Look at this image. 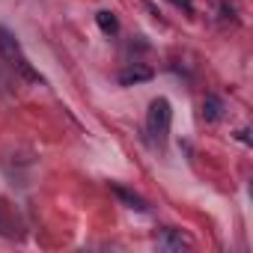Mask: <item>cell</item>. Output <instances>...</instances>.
<instances>
[{
  "instance_id": "1",
  "label": "cell",
  "mask_w": 253,
  "mask_h": 253,
  "mask_svg": "<svg viewBox=\"0 0 253 253\" xmlns=\"http://www.w3.org/2000/svg\"><path fill=\"white\" fill-rule=\"evenodd\" d=\"M170 119H173L170 101L167 98H155L149 104V113H146V128H149V137L155 143H164L167 140V134H170Z\"/></svg>"
},
{
  "instance_id": "6",
  "label": "cell",
  "mask_w": 253,
  "mask_h": 253,
  "mask_svg": "<svg viewBox=\"0 0 253 253\" xmlns=\"http://www.w3.org/2000/svg\"><path fill=\"white\" fill-rule=\"evenodd\" d=\"M95 24H98V27H101V33H107V36H113V33L119 30V21H116V15H113V12H107V9L95 15Z\"/></svg>"
},
{
  "instance_id": "2",
  "label": "cell",
  "mask_w": 253,
  "mask_h": 253,
  "mask_svg": "<svg viewBox=\"0 0 253 253\" xmlns=\"http://www.w3.org/2000/svg\"><path fill=\"white\" fill-rule=\"evenodd\" d=\"M0 57H3V60H9L12 66L24 57L21 54V45H18V39L6 30V27H0Z\"/></svg>"
},
{
  "instance_id": "3",
  "label": "cell",
  "mask_w": 253,
  "mask_h": 253,
  "mask_svg": "<svg viewBox=\"0 0 253 253\" xmlns=\"http://www.w3.org/2000/svg\"><path fill=\"white\" fill-rule=\"evenodd\" d=\"M110 191L128 206V209H137V211H146V200L143 197H137L134 191H128V188H122V185H110Z\"/></svg>"
},
{
  "instance_id": "5",
  "label": "cell",
  "mask_w": 253,
  "mask_h": 253,
  "mask_svg": "<svg viewBox=\"0 0 253 253\" xmlns=\"http://www.w3.org/2000/svg\"><path fill=\"white\" fill-rule=\"evenodd\" d=\"M149 78H152V69H146V66H134V69H125L119 81L128 86V84H137V81H149Z\"/></svg>"
},
{
  "instance_id": "4",
  "label": "cell",
  "mask_w": 253,
  "mask_h": 253,
  "mask_svg": "<svg viewBox=\"0 0 253 253\" xmlns=\"http://www.w3.org/2000/svg\"><path fill=\"white\" fill-rule=\"evenodd\" d=\"M220 113H223V101L217 95H206L203 98V119L214 122V119H220Z\"/></svg>"
},
{
  "instance_id": "7",
  "label": "cell",
  "mask_w": 253,
  "mask_h": 253,
  "mask_svg": "<svg viewBox=\"0 0 253 253\" xmlns=\"http://www.w3.org/2000/svg\"><path fill=\"white\" fill-rule=\"evenodd\" d=\"M170 3H173L176 9H182V12H188V15L194 12V3H191V0H170Z\"/></svg>"
}]
</instances>
